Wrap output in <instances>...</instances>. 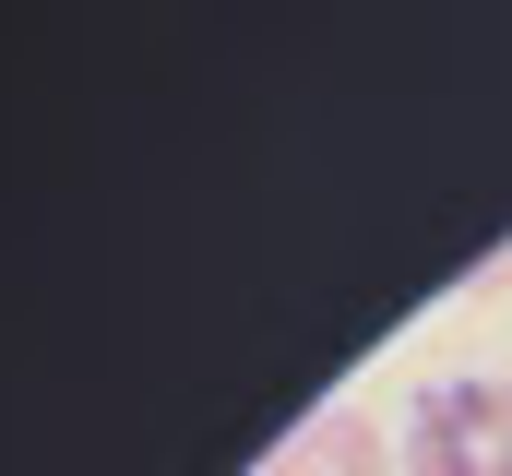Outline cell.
Segmentation results:
<instances>
[{"mask_svg":"<svg viewBox=\"0 0 512 476\" xmlns=\"http://www.w3.org/2000/svg\"><path fill=\"white\" fill-rule=\"evenodd\" d=\"M405 476H512V381H429L405 405Z\"/></svg>","mask_w":512,"mask_h":476,"instance_id":"obj_1","label":"cell"},{"mask_svg":"<svg viewBox=\"0 0 512 476\" xmlns=\"http://www.w3.org/2000/svg\"><path fill=\"white\" fill-rule=\"evenodd\" d=\"M262 476H393V465H382V429H370L358 405H322V417H310Z\"/></svg>","mask_w":512,"mask_h":476,"instance_id":"obj_2","label":"cell"}]
</instances>
